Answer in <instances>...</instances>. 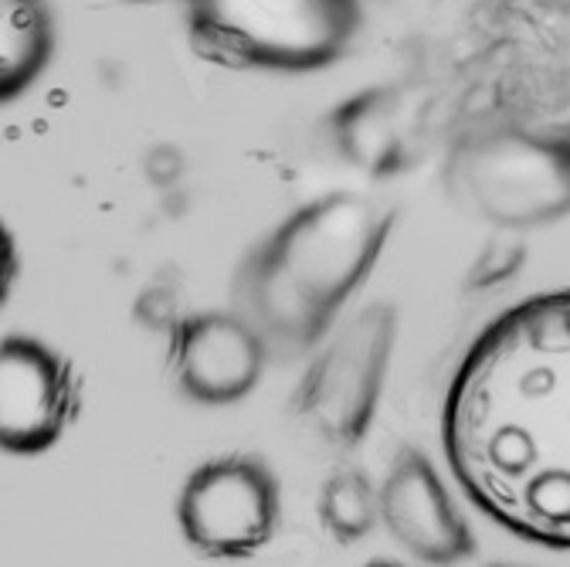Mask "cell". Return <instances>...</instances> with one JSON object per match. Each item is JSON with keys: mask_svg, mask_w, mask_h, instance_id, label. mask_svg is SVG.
I'll return each instance as SVG.
<instances>
[{"mask_svg": "<svg viewBox=\"0 0 570 567\" xmlns=\"http://www.w3.org/2000/svg\"><path fill=\"white\" fill-rule=\"evenodd\" d=\"M527 262V245L520 242H489L482 255L472 262L465 290H495L499 282L513 278Z\"/></svg>", "mask_w": 570, "mask_h": 567, "instance_id": "13", "label": "cell"}, {"mask_svg": "<svg viewBox=\"0 0 570 567\" xmlns=\"http://www.w3.org/2000/svg\"><path fill=\"white\" fill-rule=\"evenodd\" d=\"M79 414V378L35 336H0V449L48 452Z\"/></svg>", "mask_w": 570, "mask_h": 567, "instance_id": "7", "label": "cell"}, {"mask_svg": "<svg viewBox=\"0 0 570 567\" xmlns=\"http://www.w3.org/2000/svg\"><path fill=\"white\" fill-rule=\"evenodd\" d=\"M367 567H407V564H401V560H387V557H377V560H371Z\"/></svg>", "mask_w": 570, "mask_h": 567, "instance_id": "16", "label": "cell"}, {"mask_svg": "<svg viewBox=\"0 0 570 567\" xmlns=\"http://www.w3.org/2000/svg\"><path fill=\"white\" fill-rule=\"evenodd\" d=\"M377 514L387 534L417 560L452 567L475 554V537L445 479L421 449L404 446L377 486Z\"/></svg>", "mask_w": 570, "mask_h": 567, "instance_id": "9", "label": "cell"}, {"mask_svg": "<svg viewBox=\"0 0 570 567\" xmlns=\"http://www.w3.org/2000/svg\"><path fill=\"white\" fill-rule=\"evenodd\" d=\"M126 4H160V0H126Z\"/></svg>", "mask_w": 570, "mask_h": 567, "instance_id": "17", "label": "cell"}, {"mask_svg": "<svg viewBox=\"0 0 570 567\" xmlns=\"http://www.w3.org/2000/svg\"><path fill=\"white\" fill-rule=\"evenodd\" d=\"M442 449L485 520L570 550V290L503 310L469 343L445 391Z\"/></svg>", "mask_w": 570, "mask_h": 567, "instance_id": "1", "label": "cell"}, {"mask_svg": "<svg viewBox=\"0 0 570 567\" xmlns=\"http://www.w3.org/2000/svg\"><path fill=\"white\" fill-rule=\"evenodd\" d=\"M320 520L336 544L364 540L381 520L377 486L371 482V476L353 466L330 472L320 492Z\"/></svg>", "mask_w": 570, "mask_h": 567, "instance_id": "12", "label": "cell"}, {"mask_svg": "<svg viewBox=\"0 0 570 567\" xmlns=\"http://www.w3.org/2000/svg\"><path fill=\"white\" fill-rule=\"evenodd\" d=\"M55 45L48 0H0V109L38 86L55 61Z\"/></svg>", "mask_w": 570, "mask_h": 567, "instance_id": "11", "label": "cell"}, {"mask_svg": "<svg viewBox=\"0 0 570 567\" xmlns=\"http://www.w3.org/2000/svg\"><path fill=\"white\" fill-rule=\"evenodd\" d=\"M397 343V310L371 303L336 323L316 346L293 394V414L330 449L361 446L374 424Z\"/></svg>", "mask_w": 570, "mask_h": 567, "instance_id": "5", "label": "cell"}, {"mask_svg": "<svg viewBox=\"0 0 570 567\" xmlns=\"http://www.w3.org/2000/svg\"><path fill=\"white\" fill-rule=\"evenodd\" d=\"M278 479L258 456H218L197 466L177 500L184 540L210 560H248L278 530Z\"/></svg>", "mask_w": 570, "mask_h": 567, "instance_id": "6", "label": "cell"}, {"mask_svg": "<svg viewBox=\"0 0 570 567\" xmlns=\"http://www.w3.org/2000/svg\"><path fill=\"white\" fill-rule=\"evenodd\" d=\"M167 364L187 401L222 408L248 398L265 371V343L232 310L180 316L170 330Z\"/></svg>", "mask_w": 570, "mask_h": 567, "instance_id": "8", "label": "cell"}, {"mask_svg": "<svg viewBox=\"0 0 570 567\" xmlns=\"http://www.w3.org/2000/svg\"><path fill=\"white\" fill-rule=\"evenodd\" d=\"M445 190L462 215L495 228H540L570 215V133L495 126L462 136Z\"/></svg>", "mask_w": 570, "mask_h": 567, "instance_id": "4", "label": "cell"}, {"mask_svg": "<svg viewBox=\"0 0 570 567\" xmlns=\"http://www.w3.org/2000/svg\"><path fill=\"white\" fill-rule=\"evenodd\" d=\"M142 167H147V177L157 187H174L184 177V150L174 144H157V147H150L147 164Z\"/></svg>", "mask_w": 570, "mask_h": 567, "instance_id": "14", "label": "cell"}, {"mask_svg": "<svg viewBox=\"0 0 570 567\" xmlns=\"http://www.w3.org/2000/svg\"><path fill=\"white\" fill-rule=\"evenodd\" d=\"M18 268H21V258H18V242L11 235V228L0 222V306L8 303L14 282H18Z\"/></svg>", "mask_w": 570, "mask_h": 567, "instance_id": "15", "label": "cell"}, {"mask_svg": "<svg viewBox=\"0 0 570 567\" xmlns=\"http://www.w3.org/2000/svg\"><path fill=\"white\" fill-rule=\"evenodd\" d=\"M200 58L268 76H313L336 65L364 28L361 0H184Z\"/></svg>", "mask_w": 570, "mask_h": 567, "instance_id": "3", "label": "cell"}, {"mask_svg": "<svg viewBox=\"0 0 570 567\" xmlns=\"http://www.w3.org/2000/svg\"><path fill=\"white\" fill-rule=\"evenodd\" d=\"M326 133L336 154L364 174H394L401 167V106L391 89H367L340 102L330 119Z\"/></svg>", "mask_w": 570, "mask_h": 567, "instance_id": "10", "label": "cell"}, {"mask_svg": "<svg viewBox=\"0 0 570 567\" xmlns=\"http://www.w3.org/2000/svg\"><path fill=\"white\" fill-rule=\"evenodd\" d=\"M391 232L394 211L377 197L333 190L306 201L242 255L232 313L258 333L268 358H303L371 278Z\"/></svg>", "mask_w": 570, "mask_h": 567, "instance_id": "2", "label": "cell"}, {"mask_svg": "<svg viewBox=\"0 0 570 567\" xmlns=\"http://www.w3.org/2000/svg\"><path fill=\"white\" fill-rule=\"evenodd\" d=\"M495 567H510V564H495Z\"/></svg>", "mask_w": 570, "mask_h": 567, "instance_id": "18", "label": "cell"}]
</instances>
